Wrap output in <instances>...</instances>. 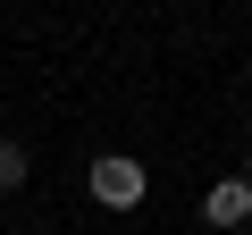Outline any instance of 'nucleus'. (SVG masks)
I'll return each mask as SVG.
<instances>
[{
  "label": "nucleus",
  "instance_id": "nucleus-1",
  "mask_svg": "<svg viewBox=\"0 0 252 235\" xmlns=\"http://www.w3.org/2000/svg\"><path fill=\"white\" fill-rule=\"evenodd\" d=\"M84 193H93L101 210H135V202L152 193V168H143V160H126V151H101V160L84 168Z\"/></svg>",
  "mask_w": 252,
  "mask_h": 235
},
{
  "label": "nucleus",
  "instance_id": "nucleus-2",
  "mask_svg": "<svg viewBox=\"0 0 252 235\" xmlns=\"http://www.w3.org/2000/svg\"><path fill=\"white\" fill-rule=\"evenodd\" d=\"M202 218H210V227H244V218H252V185H244V176L210 185V193H202Z\"/></svg>",
  "mask_w": 252,
  "mask_h": 235
},
{
  "label": "nucleus",
  "instance_id": "nucleus-3",
  "mask_svg": "<svg viewBox=\"0 0 252 235\" xmlns=\"http://www.w3.org/2000/svg\"><path fill=\"white\" fill-rule=\"evenodd\" d=\"M34 176V160H26V143H0V193H17Z\"/></svg>",
  "mask_w": 252,
  "mask_h": 235
},
{
  "label": "nucleus",
  "instance_id": "nucleus-4",
  "mask_svg": "<svg viewBox=\"0 0 252 235\" xmlns=\"http://www.w3.org/2000/svg\"><path fill=\"white\" fill-rule=\"evenodd\" d=\"M244 185H252V151H244Z\"/></svg>",
  "mask_w": 252,
  "mask_h": 235
}]
</instances>
